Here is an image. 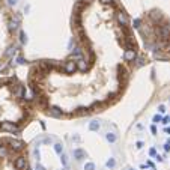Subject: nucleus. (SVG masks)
Listing matches in <instances>:
<instances>
[{
    "instance_id": "1",
    "label": "nucleus",
    "mask_w": 170,
    "mask_h": 170,
    "mask_svg": "<svg viewBox=\"0 0 170 170\" xmlns=\"http://www.w3.org/2000/svg\"><path fill=\"white\" fill-rule=\"evenodd\" d=\"M14 167H15L17 170H23V169H26V167H27L26 158H24V157H18V158H15V161H14Z\"/></svg>"
},
{
    "instance_id": "2",
    "label": "nucleus",
    "mask_w": 170,
    "mask_h": 170,
    "mask_svg": "<svg viewBox=\"0 0 170 170\" xmlns=\"http://www.w3.org/2000/svg\"><path fill=\"white\" fill-rule=\"evenodd\" d=\"M63 69H65V72L72 74L75 69H77V62H75V60H68L65 65H63Z\"/></svg>"
},
{
    "instance_id": "3",
    "label": "nucleus",
    "mask_w": 170,
    "mask_h": 170,
    "mask_svg": "<svg viewBox=\"0 0 170 170\" xmlns=\"http://www.w3.org/2000/svg\"><path fill=\"white\" fill-rule=\"evenodd\" d=\"M124 59H125L126 62L134 60V59H136V50H134V48H128V50L125 51V54H124Z\"/></svg>"
},
{
    "instance_id": "4",
    "label": "nucleus",
    "mask_w": 170,
    "mask_h": 170,
    "mask_svg": "<svg viewBox=\"0 0 170 170\" xmlns=\"http://www.w3.org/2000/svg\"><path fill=\"white\" fill-rule=\"evenodd\" d=\"M87 68H89V63H87L86 59H83V57H81V59L77 60V69H78V71H86Z\"/></svg>"
},
{
    "instance_id": "5",
    "label": "nucleus",
    "mask_w": 170,
    "mask_h": 170,
    "mask_svg": "<svg viewBox=\"0 0 170 170\" xmlns=\"http://www.w3.org/2000/svg\"><path fill=\"white\" fill-rule=\"evenodd\" d=\"M2 130L14 133V131H17V126L12 124V122H3V124H2Z\"/></svg>"
},
{
    "instance_id": "6",
    "label": "nucleus",
    "mask_w": 170,
    "mask_h": 170,
    "mask_svg": "<svg viewBox=\"0 0 170 170\" xmlns=\"http://www.w3.org/2000/svg\"><path fill=\"white\" fill-rule=\"evenodd\" d=\"M118 21L120 23L122 26H126L128 24V17L124 12H118Z\"/></svg>"
},
{
    "instance_id": "7",
    "label": "nucleus",
    "mask_w": 170,
    "mask_h": 170,
    "mask_svg": "<svg viewBox=\"0 0 170 170\" xmlns=\"http://www.w3.org/2000/svg\"><path fill=\"white\" fill-rule=\"evenodd\" d=\"M14 53H15V47H9V48H8V51L5 53V56H6V57H11V56L14 54Z\"/></svg>"
},
{
    "instance_id": "8",
    "label": "nucleus",
    "mask_w": 170,
    "mask_h": 170,
    "mask_svg": "<svg viewBox=\"0 0 170 170\" xmlns=\"http://www.w3.org/2000/svg\"><path fill=\"white\" fill-rule=\"evenodd\" d=\"M99 128V124H96V122H92L90 124V130H98Z\"/></svg>"
},
{
    "instance_id": "9",
    "label": "nucleus",
    "mask_w": 170,
    "mask_h": 170,
    "mask_svg": "<svg viewBox=\"0 0 170 170\" xmlns=\"http://www.w3.org/2000/svg\"><path fill=\"white\" fill-rule=\"evenodd\" d=\"M107 139H108V140H110V142H114V140H116V137H114V136H113V134H110V133H108V134H107Z\"/></svg>"
},
{
    "instance_id": "10",
    "label": "nucleus",
    "mask_w": 170,
    "mask_h": 170,
    "mask_svg": "<svg viewBox=\"0 0 170 170\" xmlns=\"http://www.w3.org/2000/svg\"><path fill=\"white\" fill-rule=\"evenodd\" d=\"M160 120H161V116H158V114H157V116H154V124H158Z\"/></svg>"
},
{
    "instance_id": "11",
    "label": "nucleus",
    "mask_w": 170,
    "mask_h": 170,
    "mask_svg": "<svg viewBox=\"0 0 170 170\" xmlns=\"http://www.w3.org/2000/svg\"><path fill=\"white\" fill-rule=\"evenodd\" d=\"M84 169H86V170H93V169H95V166H93V164L90 163V164H87V166H86Z\"/></svg>"
},
{
    "instance_id": "12",
    "label": "nucleus",
    "mask_w": 170,
    "mask_h": 170,
    "mask_svg": "<svg viewBox=\"0 0 170 170\" xmlns=\"http://www.w3.org/2000/svg\"><path fill=\"white\" fill-rule=\"evenodd\" d=\"M158 110H160L161 113H164V111H166V107H164V105H160V107H158Z\"/></svg>"
},
{
    "instance_id": "13",
    "label": "nucleus",
    "mask_w": 170,
    "mask_h": 170,
    "mask_svg": "<svg viewBox=\"0 0 170 170\" xmlns=\"http://www.w3.org/2000/svg\"><path fill=\"white\" fill-rule=\"evenodd\" d=\"M102 3H111V0H101Z\"/></svg>"
},
{
    "instance_id": "14",
    "label": "nucleus",
    "mask_w": 170,
    "mask_h": 170,
    "mask_svg": "<svg viewBox=\"0 0 170 170\" xmlns=\"http://www.w3.org/2000/svg\"><path fill=\"white\" fill-rule=\"evenodd\" d=\"M36 170H45V169H44L42 166H38V167H36Z\"/></svg>"
},
{
    "instance_id": "15",
    "label": "nucleus",
    "mask_w": 170,
    "mask_h": 170,
    "mask_svg": "<svg viewBox=\"0 0 170 170\" xmlns=\"http://www.w3.org/2000/svg\"><path fill=\"white\" fill-rule=\"evenodd\" d=\"M86 2H90V0H86Z\"/></svg>"
}]
</instances>
